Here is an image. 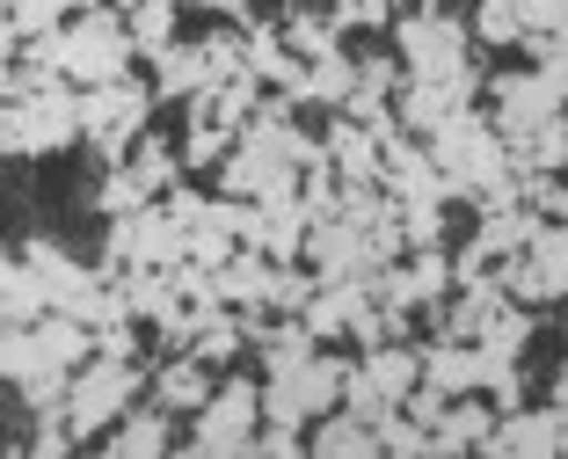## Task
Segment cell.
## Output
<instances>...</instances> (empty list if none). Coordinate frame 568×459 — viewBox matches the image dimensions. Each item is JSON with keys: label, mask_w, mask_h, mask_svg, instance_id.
<instances>
[{"label": "cell", "mask_w": 568, "mask_h": 459, "mask_svg": "<svg viewBox=\"0 0 568 459\" xmlns=\"http://www.w3.org/2000/svg\"><path fill=\"white\" fill-rule=\"evenodd\" d=\"M255 416V394L248 387H234V394H219V408H212V424H204V445H226L241 424Z\"/></svg>", "instance_id": "cell-1"}, {"label": "cell", "mask_w": 568, "mask_h": 459, "mask_svg": "<svg viewBox=\"0 0 568 459\" xmlns=\"http://www.w3.org/2000/svg\"><path fill=\"white\" fill-rule=\"evenodd\" d=\"M161 438H168V430H161V416H139V424H124L110 445H118V452H161Z\"/></svg>", "instance_id": "cell-2"}]
</instances>
